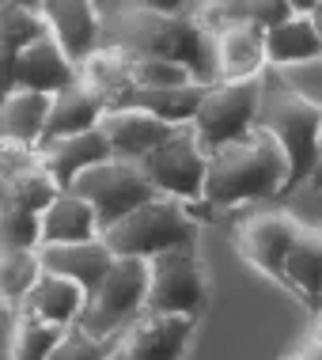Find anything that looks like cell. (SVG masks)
Listing matches in <instances>:
<instances>
[{
    "label": "cell",
    "instance_id": "ba28073f",
    "mask_svg": "<svg viewBox=\"0 0 322 360\" xmlns=\"http://www.w3.org/2000/svg\"><path fill=\"white\" fill-rule=\"evenodd\" d=\"M72 193H80L87 205L99 212L103 231L110 228V224H118L122 217H129L133 209H141V205H148L152 198H160L141 163L118 160V155L99 163V167H91V171H84L80 179L72 182Z\"/></svg>",
    "mask_w": 322,
    "mask_h": 360
},
{
    "label": "cell",
    "instance_id": "8d00e7d4",
    "mask_svg": "<svg viewBox=\"0 0 322 360\" xmlns=\"http://www.w3.org/2000/svg\"><path fill=\"white\" fill-rule=\"evenodd\" d=\"M311 342H322V311H318V319H315V330H311Z\"/></svg>",
    "mask_w": 322,
    "mask_h": 360
},
{
    "label": "cell",
    "instance_id": "1f68e13d",
    "mask_svg": "<svg viewBox=\"0 0 322 360\" xmlns=\"http://www.w3.org/2000/svg\"><path fill=\"white\" fill-rule=\"evenodd\" d=\"M269 72L277 76L288 91H296L300 99L322 106V57L304 61V65H292V69H269Z\"/></svg>",
    "mask_w": 322,
    "mask_h": 360
},
{
    "label": "cell",
    "instance_id": "ab89813d",
    "mask_svg": "<svg viewBox=\"0 0 322 360\" xmlns=\"http://www.w3.org/2000/svg\"><path fill=\"white\" fill-rule=\"evenodd\" d=\"M296 360H300V356H296Z\"/></svg>",
    "mask_w": 322,
    "mask_h": 360
},
{
    "label": "cell",
    "instance_id": "9c48e42d",
    "mask_svg": "<svg viewBox=\"0 0 322 360\" xmlns=\"http://www.w3.org/2000/svg\"><path fill=\"white\" fill-rule=\"evenodd\" d=\"M152 281H148V311L152 315H198L205 300V281L193 262L190 247L167 250L152 258Z\"/></svg>",
    "mask_w": 322,
    "mask_h": 360
},
{
    "label": "cell",
    "instance_id": "30bf717a",
    "mask_svg": "<svg viewBox=\"0 0 322 360\" xmlns=\"http://www.w3.org/2000/svg\"><path fill=\"white\" fill-rule=\"evenodd\" d=\"M84 80V65L72 61L68 50L57 42L53 34L38 38L34 46H27L15 61H8V91H42L57 95L65 87Z\"/></svg>",
    "mask_w": 322,
    "mask_h": 360
},
{
    "label": "cell",
    "instance_id": "ac0fdd59",
    "mask_svg": "<svg viewBox=\"0 0 322 360\" xmlns=\"http://www.w3.org/2000/svg\"><path fill=\"white\" fill-rule=\"evenodd\" d=\"M217 50V80H255L269 72V53H266V31L250 23L224 27L212 34Z\"/></svg>",
    "mask_w": 322,
    "mask_h": 360
},
{
    "label": "cell",
    "instance_id": "6da1fadb",
    "mask_svg": "<svg viewBox=\"0 0 322 360\" xmlns=\"http://www.w3.org/2000/svg\"><path fill=\"white\" fill-rule=\"evenodd\" d=\"M106 46L129 57H179L198 69L201 80H217L212 34L193 15H155L122 4L114 15H106Z\"/></svg>",
    "mask_w": 322,
    "mask_h": 360
},
{
    "label": "cell",
    "instance_id": "d6986e66",
    "mask_svg": "<svg viewBox=\"0 0 322 360\" xmlns=\"http://www.w3.org/2000/svg\"><path fill=\"white\" fill-rule=\"evenodd\" d=\"M50 110H53V95L8 91L4 106H0V137H4V144L38 152L50 137Z\"/></svg>",
    "mask_w": 322,
    "mask_h": 360
},
{
    "label": "cell",
    "instance_id": "83f0119b",
    "mask_svg": "<svg viewBox=\"0 0 322 360\" xmlns=\"http://www.w3.org/2000/svg\"><path fill=\"white\" fill-rule=\"evenodd\" d=\"M50 34L46 27V15L38 8H23V4H12L4 0L0 4V42H4V65L15 61L27 46H34L38 38Z\"/></svg>",
    "mask_w": 322,
    "mask_h": 360
},
{
    "label": "cell",
    "instance_id": "7402d4cb",
    "mask_svg": "<svg viewBox=\"0 0 322 360\" xmlns=\"http://www.w3.org/2000/svg\"><path fill=\"white\" fill-rule=\"evenodd\" d=\"M106 99L99 91H95L91 84H72L65 87V91L53 95V110H50V137H76V133H91L99 129L103 118H106Z\"/></svg>",
    "mask_w": 322,
    "mask_h": 360
},
{
    "label": "cell",
    "instance_id": "3957f363",
    "mask_svg": "<svg viewBox=\"0 0 322 360\" xmlns=\"http://www.w3.org/2000/svg\"><path fill=\"white\" fill-rule=\"evenodd\" d=\"M258 129H266L285 148L288 167H292V186H300L304 179H315L318 152H322V106L300 99L273 72H266Z\"/></svg>",
    "mask_w": 322,
    "mask_h": 360
},
{
    "label": "cell",
    "instance_id": "7a4b0ae2",
    "mask_svg": "<svg viewBox=\"0 0 322 360\" xmlns=\"http://www.w3.org/2000/svg\"><path fill=\"white\" fill-rule=\"evenodd\" d=\"M292 190L288 155L266 129H255L247 141L209 155V182L205 201L209 205H243V201H266Z\"/></svg>",
    "mask_w": 322,
    "mask_h": 360
},
{
    "label": "cell",
    "instance_id": "8fae6325",
    "mask_svg": "<svg viewBox=\"0 0 322 360\" xmlns=\"http://www.w3.org/2000/svg\"><path fill=\"white\" fill-rule=\"evenodd\" d=\"M190 330H193L190 315H152V311H144L106 349H110V360H179L190 342Z\"/></svg>",
    "mask_w": 322,
    "mask_h": 360
},
{
    "label": "cell",
    "instance_id": "44dd1931",
    "mask_svg": "<svg viewBox=\"0 0 322 360\" xmlns=\"http://www.w3.org/2000/svg\"><path fill=\"white\" fill-rule=\"evenodd\" d=\"M103 236V220L80 193L61 190V198L42 212V247H61V243H87Z\"/></svg>",
    "mask_w": 322,
    "mask_h": 360
},
{
    "label": "cell",
    "instance_id": "ffe728a7",
    "mask_svg": "<svg viewBox=\"0 0 322 360\" xmlns=\"http://www.w3.org/2000/svg\"><path fill=\"white\" fill-rule=\"evenodd\" d=\"M84 311H87V292L76 281L57 277V274H42V281L31 288V296L23 300L19 315L61 326V330H72V326H80Z\"/></svg>",
    "mask_w": 322,
    "mask_h": 360
},
{
    "label": "cell",
    "instance_id": "7c38bea8",
    "mask_svg": "<svg viewBox=\"0 0 322 360\" xmlns=\"http://www.w3.org/2000/svg\"><path fill=\"white\" fill-rule=\"evenodd\" d=\"M42 15L72 61H91L106 46V15L99 0H42Z\"/></svg>",
    "mask_w": 322,
    "mask_h": 360
},
{
    "label": "cell",
    "instance_id": "5bb4252c",
    "mask_svg": "<svg viewBox=\"0 0 322 360\" xmlns=\"http://www.w3.org/2000/svg\"><path fill=\"white\" fill-rule=\"evenodd\" d=\"M0 198H4V205L46 212L57 198H61V186H57V179L38 163V152L4 144V182H0Z\"/></svg>",
    "mask_w": 322,
    "mask_h": 360
},
{
    "label": "cell",
    "instance_id": "52a82bcc",
    "mask_svg": "<svg viewBox=\"0 0 322 360\" xmlns=\"http://www.w3.org/2000/svg\"><path fill=\"white\" fill-rule=\"evenodd\" d=\"M141 167L152 179L155 193H163V198L186 201V205L205 201V182H209V148L198 141L193 125L174 129L152 155H144Z\"/></svg>",
    "mask_w": 322,
    "mask_h": 360
},
{
    "label": "cell",
    "instance_id": "8992f818",
    "mask_svg": "<svg viewBox=\"0 0 322 360\" xmlns=\"http://www.w3.org/2000/svg\"><path fill=\"white\" fill-rule=\"evenodd\" d=\"M262 95H266V76L255 80H212L205 91V103L193 118L198 141L212 152L228 148V144L247 141L258 129L262 114Z\"/></svg>",
    "mask_w": 322,
    "mask_h": 360
},
{
    "label": "cell",
    "instance_id": "603a6c76",
    "mask_svg": "<svg viewBox=\"0 0 322 360\" xmlns=\"http://www.w3.org/2000/svg\"><path fill=\"white\" fill-rule=\"evenodd\" d=\"M266 53H269V69H292V65L322 57V38L311 23V15H288L285 23L266 31Z\"/></svg>",
    "mask_w": 322,
    "mask_h": 360
},
{
    "label": "cell",
    "instance_id": "2e32d148",
    "mask_svg": "<svg viewBox=\"0 0 322 360\" xmlns=\"http://www.w3.org/2000/svg\"><path fill=\"white\" fill-rule=\"evenodd\" d=\"M106 160H114V148H110V141H106L103 129L76 133V137H53L38 148V163L53 174L61 190H72V182L80 179L84 171L99 167Z\"/></svg>",
    "mask_w": 322,
    "mask_h": 360
},
{
    "label": "cell",
    "instance_id": "484cf974",
    "mask_svg": "<svg viewBox=\"0 0 322 360\" xmlns=\"http://www.w3.org/2000/svg\"><path fill=\"white\" fill-rule=\"evenodd\" d=\"M205 91H209V84L193 80L186 87H155V91H136L133 103L144 106V110H152L155 118L171 122L174 129H182V125H193V118H198V110H201V103H205Z\"/></svg>",
    "mask_w": 322,
    "mask_h": 360
},
{
    "label": "cell",
    "instance_id": "e575fe53",
    "mask_svg": "<svg viewBox=\"0 0 322 360\" xmlns=\"http://www.w3.org/2000/svg\"><path fill=\"white\" fill-rule=\"evenodd\" d=\"M300 360H322V342H311L304 353H300Z\"/></svg>",
    "mask_w": 322,
    "mask_h": 360
},
{
    "label": "cell",
    "instance_id": "f35d334b",
    "mask_svg": "<svg viewBox=\"0 0 322 360\" xmlns=\"http://www.w3.org/2000/svg\"><path fill=\"white\" fill-rule=\"evenodd\" d=\"M315 179L322 182V152H318V167H315Z\"/></svg>",
    "mask_w": 322,
    "mask_h": 360
},
{
    "label": "cell",
    "instance_id": "9a60e30c",
    "mask_svg": "<svg viewBox=\"0 0 322 360\" xmlns=\"http://www.w3.org/2000/svg\"><path fill=\"white\" fill-rule=\"evenodd\" d=\"M304 224H296L288 212H255L239 228V255L255 262L266 274H285V262Z\"/></svg>",
    "mask_w": 322,
    "mask_h": 360
},
{
    "label": "cell",
    "instance_id": "cb8c5ba5",
    "mask_svg": "<svg viewBox=\"0 0 322 360\" xmlns=\"http://www.w3.org/2000/svg\"><path fill=\"white\" fill-rule=\"evenodd\" d=\"M84 84H91L95 91L106 99V106H129L136 95V80L129 69V53L114 50V46H103L91 61H84Z\"/></svg>",
    "mask_w": 322,
    "mask_h": 360
},
{
    "label": "cell",
    "instance_id": "d6a6232c",
    "mask_svg": "<svg viewBox=\"0 0 322 360\" xmlns=\"http://www.w3.org/2000/svg\"><path fill=\"white\" fill-rule=\"evenodd\" d=\"M53 360H110V349H106V342H99V338H91L87 330L72 326L61 338Z\"/></svg>",
    "mask_w": 322,
    "mask_h": 360
},
{
    "label": "cell",
    "instance_id": "d590c367",
    "mask_svg": "<svg viewBox=\"0 0 322 360\" xmlns=\"http://www.w3.org/2000/svg\"><path fill=\"white\" fill-rule=\"evenodd\" d=\"M311 23H315V31H318V38H322V0L311 8Z\"/></svg>",
    "mask_w": 322,
    "mask_h": 360
},
{
    "label": "cell",
    "instance_id": "f546056e",
    "mask_svg": "<svg viewBox=\"0 0 322 360\" xmlns=\"http://www.w3.org/2000/svg\"><path fill=\"white\" fill-rule=\"evenodd\" d=\"M129 69L136 80V91H155V87H186L201 80L198 69L179 57H129ZM209 84V80H205Z\"/></svg>",
    "mask_w": 322,
    "mask_h": 360
},
{
    "label": "cell",
    "instance_id": "277c9868",
    "mask_svg": "<svg viewBox=\"0 0 322 360\" xmlns=\"http://www.w3.org/2000/svg\"><path fill=\"white\" fill-rule=\"evenodd\" d=\"M193 236H198V220H193L190 205L163 198V193L103 231L106 247L118 258H141V262H152V258L167 255V250L190 247Z\"/></svg>",
    "mask_w": 322,
    "mask_h": 360
},
{
    "label": "cell",
    "instance_id": "4fadbf2b",
    "mask_svg": "<svg viewBox=\"0 0 322 360\" xmlns=\"http://www.w3.org/2000/svg\"><path fill=\"white\" fill-rule=\"evenodd\" d=\"M99 129L106 133V141H110V148H114L118 160L141 163L144 155H152L163 141L171 137L174 125L155 118V114L144 110V106L129 103V106H114V110H106Z\"/></svg>",
    "mask_w": 322,
    "mask_h": 360
},
{
    "label": "cell",
    "instance_id": "836d02e7",
    "mask_svg": "<svg viewBox=\"0 0 322 360\" xmlns=\"http://www.w3.org/2000/svg\"><path fill=\"white\" fill-rule=\"evenodd\" d=\"M129 8H141V12H155V15H190L193 0H122Z\"/></svg>",
    "mask_w": 322,
    "mask_h": 360
},
{
    "label": "cell",
    "instance_id": "5b68a950",
    "mask_svg": "<svg viewBox=\"0 0 322 360\" xmlns=\"http://www.w3.org/2000/svg\"><path fill=\"white\" fill-rule=\"evenodd\" d=\"M148 281L152 266L141 258H118L106 281L87 296V311L80 319V330L110 345L122 330H129L136 319L148 311Z\"/></svg>",
    "mask_w": 322,
    "mask_h": 360
},
{
    "label": "cell",
    "instance_id": "74e56055",
    "mask_svg": "<svg viewBox=\"0 0 322 360\" xmlns=\"http://www.w3.org/2000/svg\"><path fill=\"white\" fill-rule=\"evenodd\" d=\"M12 4H23V8H38V12H42V0H12Z\"/></svg>",
    "mask_w": 322,
    "mask_h": 360
},
{
    "label": "cell",
    "instance_id": "d4e9b609",
    "mask_svg": "<svg viewBox=\"0 0 322 360\" xmlns=\"http://www.w3.org/2000/svg\"><path fill=\"white\" fill-rule=\"evenodd\" d=\"M292 288H300L307 300L322 304V228H304L296 236L285 262V274Z\"/></svg>",
    "mask_w": 322,
    "mask_h": 360
},
{
    "label": "cell",
    "instance_id": "4dcf8cb0",
    "mask_svg": "<svg viewBox=\"0 0 322 360\" xmlns=\"http://www.w3.org/2000/svg\"><path fill=\"white\" fill-rule=\"evenodd\" d=\"M0 243L4 250H42V212L4 205L0 209Z\"/></svg>",
    "mask_w": 322,
    "mask_h": 360
},
{
    "label": "cell",
    "instance_id": "4316f807",
    "mask_svg": "<svg viewBox=\"0 0 322 360\" xmlns=\"http://www.w3.org/2000/svg\"><path fill=\"white\" fill-rule=\"evenodd\" d=\"M46 266L38 250H4L0 255V292H4V304H8V319L19 315L23 300L31 296V288L42 281Z\"/></svg>",
    "mask_w": 322,
    "mask_h": 360
},
{
    "label": "cell",
    "instance_id": "e0dca14e",
    "mask_svg": "<svg viewBox=\"0 0 322 360\" xmlns=\"http://www.w3.org/2000/svg\"><path fill=\"white\" fill-rule=\"evenodd\" d=\"M42 255V266L46 274H57V277H68L76 281L87 296H91L95 288L106 281V274L114 269V255L110 247H106V239H87V243H61V247H42L38 250Z\"/></svg>",
    "mask_w": 322,
    "mask_h": 360
},
{
    "label": "cell",
    "instance_id": "f1b7e54d",
    "mask_svg": "<svg viewBox=\"0 0 322 360\" xmlns=\"http://www.w3.org/2000/svg\"><path fill=\"white\" fill-rule=\"evenodd\" d=\"M65 334L68 330H61V326L15 315L12 319V360H53Z\"/></svg>",
    "mask_w": 322,
    "mask_h": 360
}]
</instances>
